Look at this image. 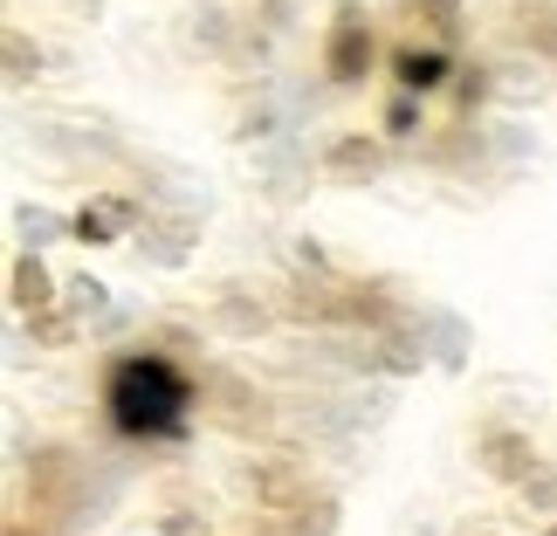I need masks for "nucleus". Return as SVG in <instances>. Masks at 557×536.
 <instances>
[{
    "label": "nucleus",
    "instance_id": "f257e3e1",
    "mask_svg": "<svg viewBox=\"0 0 557 536\" xmlns=\"http://www.w3.org/2000/svg\"><path fill=\"white\" fill-rule=\"evenodd\" d=\"M103 406H111V426L132 440H165L186 426V378L165 358H124L111 364V385H103Z\"/></svg>",
    "mask_w": 557,
    "mask_h": 536
},
{
    "label": "nucleus",
    "instance_id": "f03ea898",
    "mask_svg": "<svg viewBox=\"0 0 557 536\" xmlns=\"http://www.w3.org/2000/svg\"><path fill=\"white\" fill-rule=\"evenodd\" d=\"M399 83H406V90H434V83H441V55H406Z\"/></svg>",
    "mask_w": 557,
    "mask_h": 536
}]
</instances>
